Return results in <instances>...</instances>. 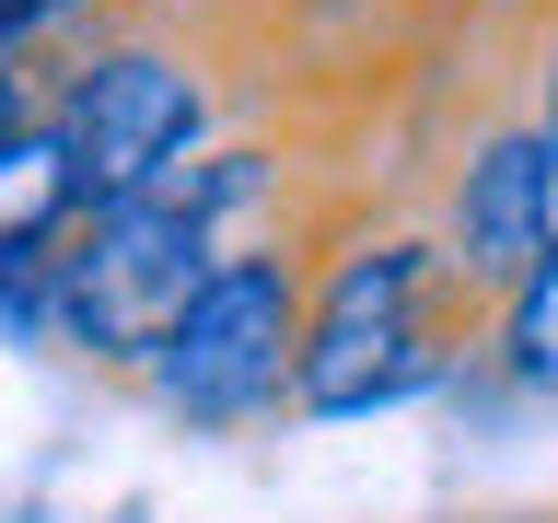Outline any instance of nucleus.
<instances>
[{
  "mask_svg": "<svg viewBox=\"0 0 558 523\" xmlns=\"http://www.w3.org/2000/svg\"><path fill=\"white\" fill-rule=\"evenodd\" d=\"M488 349V291L453 268L430 221H349L314 244L303 349H291V418H373L453 384Z\"/></svg>",
  "mask_w": 558,
  "mask_h": 523,
  "instance_id": "1",
  "label": "nucleus"
},
{
  "mask_svg": "<svg viewBox=\"0 0 558 523\" xmlns=\"http://www.w3.org/2000/svg\"><path fill=\"white\" fill-rule=\"evenodd\" d=\"M47 139H59L82 209L129 198L174 151H198L221 94H209L198 47L163 24V12H105V24H59L47 35V94H35Z\"/></svg>",
  "mask_w": 558,
  "mask_h": 523,
  "instance_id": "2",
  "label": "nucleus"
},
{
  "mask_svg": "<svg viewBox=\"0 0 558 523\" xmlns=\"http://www.w3.org/2000/svg\"><path fill=\"white\" fill-rule=\"evenodd\" d=\"M303 291H314V233H244L198 268V291L163 314L140 349V396L174 408L186 430H256L291 418V349H303Z\"/></svg>",
  "mask_w": 558,
  "mask_h": 523,
  "instance_id": "3",
  "label": "nucleus"
},
{
  "mask_svg": "<svg viewBox=\"0 0 558 523\" xmlns=\"http://www.w3.org/2000/svg\"><path fill=\"white\" fill-rule=\"evenodd\" d=\"M209 256H221V221L186 209L163 174L129 186V198L70 209L47 268H35V338H59L94 373H140V349L163 338V314L198 291Z\"/></svg>",
  "mask_w": 558,
  "mask_h": 523,
  "instance_id": "4",
  "label": "nucleus"
},
{
  "mask_svg": "<svg viewBox=\"0 0 558 523\" xmlns=\"http://www.w3.org/2000/svg\"><path fill=\"white\" fill-rule=\"evenodd\" d=\"M547 233H558V151H547V129H535V105H477L453 174L430 186V244L500 303V291L535 268Z\"/></svg>",
  "mask_w": 558,
  "mask_h": 523,
  "instance_id": "5",
  "label": "nucleus"
},
{
  "mask_svg": "<svg viewBox=\"0 0 558 523\" xmlns=\"http://www.w3.org/2000/svg\"><path fill=\"white\" fill-rule=\"evenodd\" d=\"M70 209H82V186H70L59 139H47V117H24L0 139V314L12 326H35V268H47Z\"/></svg>",
  "mask_w": 558,
  "mask_h": 523,
  "instance_id": "6",
  "label": "nucleus"
},
{
  "mask_svg": "<svg viewBox=\"0 0 558 523\" xmlns=\"http://www.w3.org/2000/svg\"><path fill=\"white\" fill-rule=\"evenodd\" d=\"M488 373L512 384V396H558V233L535 244V268L488 303Z\"/></svg>",
  "mask_w": 558,
  "mask_h": 523,
  "instance_id": "7",
  "label": "nucleus"
},
{
  "mask_svg": "<svg viewBox=\"0 0 558 523\" xmlns=\"http://www.w3.org/2000/svg\"><path fill=\"white\" fill-rule=\"evenodd\" d=\"M500 24L523 35V105H535V129L558 151V0H500Z\"/></svg>",
  "mask_w": 558,
  "mask_h": 523,
  "instance_id": "8",
  "label": "nucleus"
},
{
  "mask_svg": "<svg viewBox=\"0 0 558 523\" xmlns=\"http://www.w3.org/2000/svg\"><path fill=\"white\" fill-rule=\"evenodd\" d=\"M35 94H47V35H0V139L35 117Z\"/></svg>",
  "mask_w": 558,
  "mask_h": 523,
  "instance_id": "9",
  "label": "nucleus"
},
{
  "mask_svg": "<svg viewBox=\"0 0 558 523\" xmlns=\"http://www.w3.org/2000/svg\"><path fill=\"white\" fill-rule=\"evenodd\" d=\"M12 24H35V35H59V24H105V12H140V0H0Z\"/></svg>",
  "mask_w": 558,
  "mask_h": 523,
  "instance_id": "10",
  "label": "nucleus"
},
{
  "mask_svg": "<svg viewBox=\"0 0 558 523\" xmlns=\"http://www.w3.org/2000/svg\"><path fill=\"white\" fill-rule=\"evenodd\" d=\"M523 523H558V512H523Z\"/></svg>",
  "mask_w": 558,
  "mask_h": 523,
  "instance_id": "11",
  "label": "nucleus"
}]
</instances>
